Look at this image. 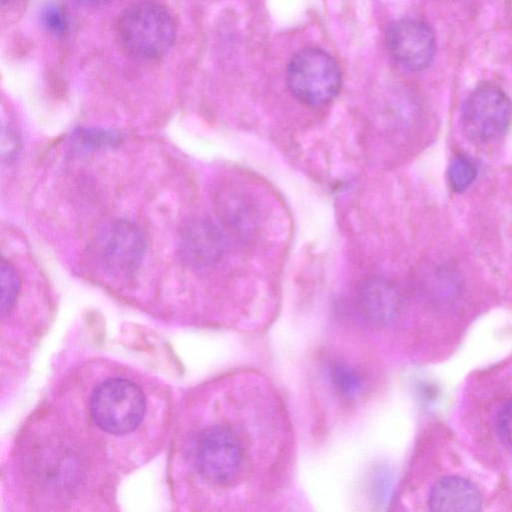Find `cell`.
<instances>
[{"label":"cell","instance_id":"11","mask_svg":"<svg viewBox=\"0 0 512 512\" xmlns=\"http://www.w3.org/2000/svg\"><path fill=\"white\" fill-rule=\"evenodd\" d=\"M220 225L229 234L245 239L256 228V211L241 194L224 192L217 201Z\"/></svg>","mask_w":512,"mask_h":512},{"label":"cell","instance_id":"13","mask_svg":"<svg viewBox=\"0 0 512 512\" xmlns=\"http://www.w3.org/2000/svg\"><path fill=\"white\" fill-rule=\"evenodd\" d=\"M477 176V166L466 155L455 156L448 167V180L453 190L463 192L473 183Z\"/></svg>","mask_w":512,"mask_h":512},{"label":"cell","instance_id":"5","mask_svg":"<svg viewBox=\"0 0 512 512\" xmlns=\"http://www.w3.org/2000/svg\"><path fill=\"white\" fill-rule=\"evenodd\" d=\"M146 240L140 228L131 221L116 219L100 229L95 243L101 264L118 276L138 269L146 252Z\"/></svg>","mask_w":512,"mask_h":512},{"label":"cell","instance_id":"14","mask_svg":"<svg viewBox=\"0 0 512 512\" xmlns=\"http://www.w3.org/2000/svg\"><path fill=\"white\" fill-rule=\"evenodd\" d=\"M1 316L4 317L13 308L20 291V278L15 267L2 260L0 266Z\"/></svg>","mask_w":512,"mask_h":512},{"label":"cell","instance_id":"17","mask_svg":"<svg viewBox=\"0 0 512 512\" xmlns=\"http://www.w3.org/2000/svg\"><path fill=\"white\" fill-rule=\"evenodd\" d=\"M42 19L46 28L52 33L62 34L66 31V17L59 7L48 5L42 13Z\"/></svg>","mask_w":512,"mask_h":512},{"label":"cell","instance_id":"19","mask_svg":"<svg viewBox=\"0 0 512 512\" xmlns=\"http://www.w3.org/2000/svg\"><path fill=\"white\" fill-rule=\"evenodd\" d=\"M1 1H2V3H6V2H8L9 0H1Z\"/></svg>","mask_w":512,"mask_h":512},{"label":"cell","instance_id":"16","mask_svg":"<svg viewBox=\"0 0 512 512\" xmlns=\"http://www.w3.org/2000/svg\"><path fill=\"white\" fill-rule=\"evenodd\" d=\"M496 430L500 439L512 446V399L505 402L498 410Z\"/></svg>","mask_w":512,"mask_h":512},{"label":"cell","instance_id":"3","mask_svg":"<svg viewBox=\"0 0 512 512\" xmlns=\"http://www.w3.org/2000/svg\"><path fill=\"white\" fill-rule=\"evenodd\" d=\"M90 410L98 427L121 435L131 432L142 421L146 410L145 397L133 382L109 379L94 390Z\"/></svg>","mask_w":512,"mask_h":512},{"label":"cell","instance_id":"6","mask_svg":"<svg viewBox=\"0 0 512 512\" xmlns=\"http://www.w3.org/2000/svg\"><path fill=\"white\" fill-rule=\"evenodd\" d=\"M241 461L240 441L229 428L211 426L199 434L195 462L205 479L216 484H226L238 473Z\"/></svg>","mask_w":512,"mask_h":512},{"label":"cell","instance_id":"2","mask_svg":"<svg viewBox=\"0 0 512 512\" xmlns=\"http://www.w3.org/2000/svg\"><path fill=\"white\" fill-rule=\"evenodd\" d=\"M286 76L294 97L311 107L331 102L337 96L342 82L336 60L316 47L304 48L294 54L288 63Z\"/></svg>","mask_w":512,"mask_h":512},{"label":"cell","instance_id":"4","mask_svg":"<svg viewBox=\"0 0 512 512\" xmlns=\"http://www.w3.org/2000/svg\"><path fill=\"white\" fill-rule=\"evenodd\" d=\"M512 121V102L498 87L483 85L465 100L460 114L464 135L472 142L485 144L502 137Z\"/></svg>","mask_w":512,"mask_h":512},{"label":"cell","instance_id":"1","mask_svg":"<svg viewBox=\"0 0 512 512\" xmlns=\"http://www.w3.org/2000/svg\"><path fill=\"white\" fill-rule=\"evenodd\" d=\"M116 32L126 54L140 61H152L164 56L173 46L176 26L165 7L140 2L122 13Z\"/></svg>","mask_w":512,"mask_h":512},{"label":"cell","instance_id":"7","mask_svg":"<svg viewBox=\"0 0 512 512\" xmlns=\"http://www.w3.org/2000/svg\"><path fill=\"white\" fill-rule=\"evenodd\" d=\"M387 47L399 66L409 71H421L432 62L436 43L426 23L406 18L396 21L388 29Z\"/></svg>","mask_w":512,"mask_h":512},{"label":"cell","instance_id":"9","mask_svg":"<svg viewBox=\"0 0 512 512\" xmlns=\"http://www.w3.org/2000/svg\"><path fill=\"white\" fill-rule=\"evenodd\" d=\"M356 304L361 316L373 325L390 323L399 311V295L387 280L373 277L358 288Z\"/></svg>","mask_w":512,"mask_h":512},{"label":"cell","instance_id":"12","mask_svg":"<svg viewBox=\"0 0 512 512\" xmlns=\"http://www.w3.org/2000/svg\"><path fill=\"white\" fill-rule=\"evenodd\" d=\"M330 377L334 389L343 397L353 398L362 388L360 374L344 362H334L330 368Z\"/></svg>","mask_w":512,"mask_h":512},{"label":"cell","instance_id":"8","mask_svg":"<svg viewBox=\"0 0 512 512\" xmlns=\"http://www.w3.org/2000/svg\"><path fill=\"white\" fill-rule=\"evenodd\" d=\"M178 247L186 264L196 268L208 267L222 258L226 234L222 226L211 218L194 217L182 227Z\"/></svg>","mask_w":512,"mask_h":512},{"label":"cell","instance_id":"18","mask_svg":"<svg viewBox=\"0 0 512 512\" xmlns=\"http://www.w3.org/2000/svg\"><path fill=\"white\" fill-rule=\"evenodd\" d=\"M77 1H79L80 3L85 4V5L94 6V5L102 4L106 0H77Z\"/></svg>","mask_w":512,"mask_h":512},{"label":"cell","instance_id":"15","mask_svg":"<svg viewBox=\"0 0 512 512\" xmlns=\"http://www.w3.org/2000/svg\"><path fill=\"white\" fill-rule=\"evenodd\" d=\"M75 140L85 148H101L116 144L118 136L110 131L81 129L76 132Z\"/></svg>","mask_w":512,"mask_h":512},{"label":"cell","instance_id":"10","mask_svg":"<svg viewBox=\"0 0 512 512\" xmlns=\"http://www.w3.org/2000/svg\"><path fill=\"white\" fill-rule=\"evenodd\" d=\"M428 503L440 512H475L481 510L482 500L477 487L459 476H444L432 486Z\"/></svg>","mask_w":512,"mask_h":512}]
</instances>
